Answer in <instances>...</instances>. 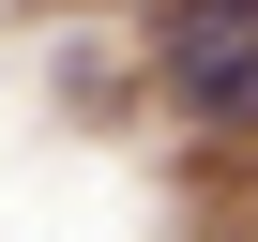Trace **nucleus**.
I'll list each match as a JSON object with an SVG mask.
<instances>
[{
	"label": "nucleus",
	"instance_id": "nucleus-1",
	"mask_svg": "<svg viewBox=\"0 0 258 242\" xmlns=\"http://www.w3.org/2000/svg\"><path fill=\"white\" fill-rule=\"evenodd\" d=\"M152 61H167L182 121L258 137V0H152Z\"/></svg>",
	"mask_w": 258,
	"mask_h": 242
}]
</instances>
